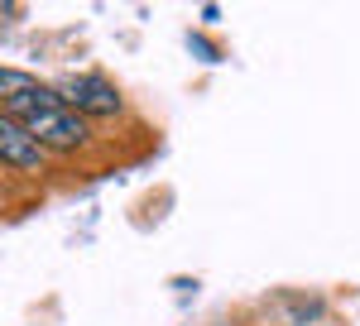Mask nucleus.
<instances>
[{
	"mask_svg": "<svg viewBox=\"0 0 360 326\" xmlns=\"http://www.w3.org/2000/svg\"><path fill=\"white\" fill-rule=\"evenodd\" d=\"M58 91H63V101L77 110V115H120L125 110V96L115 91V82H106L101 72H72V77L53 82Z\"/></svg>",
	"mask_w": 360,
	"mask_h": 326,
	"instance_id": "1",
	"label": "nucleus"
},
{
	"mask_svg": "<svg viewBox=\"0 0 360 326\" xmlns=\"http://www.w3.org/2000/svg\"><path fill=\"white\" fill-rule=\"evenodd\" d=\"M25 130L49 154H72V149H82L86 139H91V125H86V115H77L72 106H58V110H39L34 120H25Z\"/></svg>",
	"mask_w": 360,
	"mask_h": 326,
	"instance_id": "2",
	"label": "nucleus"
},
{
	"mask_svg": "<svg viewBox=\"0 0 360 326\" xmlns=\"http://www.w3.org/2000/svg\"><path fill=\"white\" fill-rule=\"evenodd\" d=\"M0 159L15 173H44L49 168V149L29 135L20 120H0Z\"/></svg>",
	"mask_w": 360,
	"mask_h": 326,
	"instance_id": "3",
	"label": "nucleus"
},
{
	"mask_svg": "<svg viewBox=\"0 0 360 326\" xmlns=\"http://www.w3.org/2000/svg\"><path fill=\"white\" fill-rule=\"evenodd\" d=\"M34 86H39V77H29L20 67H5V72H0V96H5V101H10V96H25Z\"/></svg>",
	"mask_w": 360,
	"mask_h": 326,
	"instance_id": "4",
	"label": "nucleus"
}]
</instances>
